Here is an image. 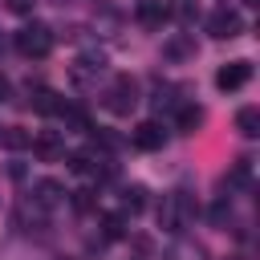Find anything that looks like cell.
<instances>
[{
    "instance_id": "obj_13",
    "label": "cell",
    "mask_w": 260,
    "mask_h": 260,
    "mask_svg": "<svg viewBox=\"0 0 260 260\" xmlns=\"http://www.w3.org/2000/svg\"><path fill=\"white\" fill-rule=\"evenodd\" d=\"M175 126H179L183 134H195V130L203 126V110H199V106H179V110H175Z\"/></svg>"
},
{
    "instance_id": "obj_23",
    "label": "cell",
    "mask_w": 260,
    "mask_h": 260,
    "mask_svg": "<svg viewBox=\"0 0 260 260\" xmlns=\"http://www.w3.org/2000/svg\"><path fill=\"white\" fill-rule=\"evenodd\" d=\"M228 260H248V256H228Z\"/></svg>"
},
{
    "instance_id": "obj_8",
    "label": "cell",
    "mask_w": 260,
    "mask_h": 260,
    "mask_svg": "<svg viewBox=\"0 0 260 260\" xmlns=\"http://www.w3.org/2000/svg\"><path fill=\"white\" fill-rule=\"evenodd\" d=\"M32 154L41 162H57V158H65V138L61 134H41V138H32Z\"/></svg>"
},
{
    "instance_id": "obj_11",
    "label": "cell",
    "mask_w": 260,
    "mask_h": 260,
    "mask_svg": "<svg viewBox=\"0 0 260 260\" xmlns=\"http://www.w3.org/2000/svg\"><path fill=\"white\" fill-rule=\"evenodd\" d=\"M162 260H207V248L195 244V240H175V244L167 248Z\"/></svg>"
},
{
    "instance_id": "obj_24",
    "label": "cell",
    "mask_w": 260,
    "mask_h": 260,
    "mask_svg": "<svg viewBox=\"0 0 260 260\" xmlns=\"http://www.w3.org/2000/svg\"><path fill=\"white\" fill-rule=\"evenodd\" d=\"M248 4H260V0H248Z\"/></svg>"
},
{
    "instance_id": "obj_17",
    "label": "cell",
    "mask_w": 260,
    "mask_h": 260,
    "mask_svg": "<svg viewBox=\"0 0 260 260\" xmlns=\"http://www.w3.org/2000/svg\"><path fill=\"white\" fill-rule=\"evenodd\" d=\"M102 228H106V240H118L126 232V215L122 211H110V215H102Z\"/></svg>"
},
{
    "instance_id": "obj_9",
    "label": "cell",
    "mask_w": 260,
    "mask_h": 260,
    "mask_svg": "<svg viewBox=\"0 0 260 260\" xmlns=\"http://www.w3.org/2000/svg\"><path fill=\"white\" fill-rule=\"evenodd\" d=\"M32 199H37L41 207H57V203L65 199V187H61L57 179H37V183H32Z\"/></svg>"
},
{
    "instance_id": "obj_20",
    "label": "cell",
    "mask_w": 260,
    "mask_h": 260,
    "mask_svg": "<svg viewBox=\"0 0 260 260\" xmlns=\"http://www.w3.org/2000/svg\"><path fill=\"white\" fill-rule=\"evenodd\" d=\"M228 215H232V203H223V199H219V203L211 207V223H219V228H223V223H228Z\"/></svg>"
},
{
    "instance_id": "obj_25",
    "label": "cell",
    "mask_w": 260,
    "mask_h": 260,
    "mask_svg": "<svg viewBox=\"0 0 260 260\" xmlns=\"http://www.w3.org/2000/svg\"><path fill=\"white\" fill-rule=\"evenodd\" d=\"M0 49H4V41H0Z\"/></svg>"
},
{
    "instance_id": "obj_5",
    "label": "cell",
    "mask_w": 260,
    "mask_h": 260,
    "mask_svg": "<svg viewBox=\"0 0 260 260\" xmlns=\"http://www.w3.org/2000/svg\"><path fill=\"white\" fill-rule=\"evenodd\" d=\"M207 32H211L215 41H232V37L244 32V16H240L236 8H215V12L207 16Z\"/></svg>"
},
{
    "instance_id": "obj_1",
    "label": "cell",
    "mask_w": 260,
    "mask_h": 260,
    "mask_svg": "<svg viewBox=\"0 0 260 260\" xmlns=\"http://www.w3.org/2000/svg\"><path fill=\"white\" fill-rule=\"evenodd\" d=\"M191 215H195V203H191L187 191H167L162 195V203H158V228L162 232H183L191 223Z\"/></svg>"
},
{
    "instance_id": "obj_10",
    "label": "cell",
    "mask_w": 260,
    "mask_h": 260,
    "mask_svg": "<svg viewBox=\"0 0 260 260\" xmlns=\"http://www.w3.org/2000/svg\"><path fill=\"white\" fill-rule=\"evenodd\" d=\"M162 20H167V4L162 0H142L138 4V24L142 28H162Z\"/></svg>"
},
{
    "instance_id": "obj_21",
    "label": "cell",
    "mask_w": 260,
    "mask_h": 260,
    "mask_svg": "<svg viewBox=\"0 0 260 260\" xmlns=\"http://www.w3.org/2000/svg\"><path fill=\"white\" fill-rule=\"evenodd\" d=\"M32 4H37V0H8V8H12V12H28Z\"/></svg>"
},
{
    "instance_id": "obj_16",
    "label": "cell",
    "mask_w": 260,
    "mask_h": 260,
    "mask_svg": "<svg viewBox=\"0 0 260 260\" xmlns=\"http://www.w3.org/2000/svg\"><path fill=\"white\" fill-rule=\"evenodd\" d=\"M142 207H146V187H138V183H134V187H126V191H122V211L138 215Z\"/></svg>"
},
{
    "instance_id": "obj_7",
    "label": "cell",
    "mask_w": 260,
    "mask_h": 260,
    "mask_svg": "<svg viewBox=\"0 0 260 260\" xmlns=\"http://www.w3.org/2000/svg\"><path fill=\"white\" fill-rule=\"evenodd\" d=\"M130 142H134L138 150H162V142H167V130H162V126L150 118V122H138V126H134Z\"/></svg>"
},
{
    "instance_id": "obj_6",
    "label": "cell",
    "mask_w": 260,
    "mask_h": 260,
    "mask_svg": "<svg viewBox=\"0 0 260 260\" xmlns=\"http://www.w3.org/2000/svg\"><path fill=\"white\" fill-rule=\"evenodd\" d=\"M248 81H252V61H228V65H219V73H215V85H219L223 93L244 89Z\"/></svg>"
},
{
    "instance_id": "obj_4",
    "label": "cell",
    "mask_w": 260,
    "mask_h": 260,
    "mask_svg": "<svg viewBox=\"0 0 260 260\" xmlns=\"http://www.w3.org/2000/svg\"><path fill=\"white\" fill-rule=\"evenodd\" d=\"M102 73H106L102 53H81V57L69 65V81H73L77 89H93V85L102 81Z\"/></svg>"
},
{
    "instance_id": "obj_14",
    "label": "cell",
    "mask_w": 260,
    "mask_h": 260,
    "mask_svg": "<svg viewBox=\"0 0 260 260\" xmlns=\"http://www.w3.org/2000/svg\"><path fill=\"white\" fill-rule=\"evenodd\" d=\"M236 130H240L244 138H256V134H260V110H256V106H244V110L236 114Z\"/></svg>"
},
{
    "instance_id": "obj_19",
    "label": "cell",
    "mask_w": 260,
    "mask_h": 260,
    "mask_svg": "<svg viewBox=\"0 0 260 260\" xmlns=\"http://www.w3.org/2000/svg\"><path fill=\"white\" fill-rule=\"evenodd\" d=\"M73 207H77V211H89V207H93V191H89V187L73 191Z\"/></svg>"
},
{
    "instance_id": "obj_22",
    "label": "cell",
    "mask_w": 260,
    "mask_h": 260,
    "mask_svg": "<svg viewBox=\"0 0 260 260\" xmlns=\"http://www.w3.org/2000/svg\"><path fill=\"white\" fill-rule=\"evenodd\" d=\"M8 93H12V85H8V77L0 73V102H8Z\"/></svg>"
},
{
    "instance_id": "obj_18",
    "label": "cell",
    "mask_w": 260,
    "mask_h": 260,
    "mask_svg": "<svg viewBox=\"0 0 260 260\" xmlns=\"http://www.w3.org/2000/svg\"><path fill=\"white\" fill-rule=\"evenodd\" d=\"M191 49H195V45H191L187 37H171V41L162 45V53H167V57H187Z\"/></svg>"
},
{
    "instance_id": "obj_2",
    "label": "cell",
    "mask_w": 260,
    "mask_h": 260,
    "mask_svg": "<svg viewBox=\"0 0 260 260\" xmlns=\"http://www.w3.org/2000/svg\"><path fill=\"white\" fill-rule=\"evenodd\" d=\"M12 45H16L20 57H49V49H53V28L32 20V24H24V28L12 37Z\"/></svg>"
},
{
    "instance_id": "obj_12",
    "label": "cell",
    "mask_w": 260,
    "mask_h": 260,
    "mask_svg": "<svg viewBox=\"0 0 260 260\" xmlns=\"http://www.w3.org/2000/svg\"><path fill=\"white\" fill-rule=\"evenodd\" d=\"M0 146L4 150H28L32 146V134L24 126H0Z\"/></svg>"
},
{
    "instance_id": "obj_15",
    "label": "cell",
    "mask_w": 260,
    "mask_h": 260,
    "mask_svg": "<svg viewBox=\"0 0 260 260\" xmlns=\"http://www.w3.org/2000/svg\"><path fill=\"white\" fill-rule=\"evenodd\" d=\"M32 110H37V114H61L65 102H61L53 89H37V93H32Z\"/></svg>"
},
{
    "instance_id": "obj_3",
    "label": "cell",
    "mask_w": 260,
    "mask_h": 260,
    "mask_svg": "<svg viewBox=\"0 0 260 260\" xmlns=\"http://www.w3.org/2000/svg\"><path fill=\"white\" fill-rule=\"evenodd\" d=\"M134 106H138V81L130 73L110 77V85H106V110L110 114H130Z\"/></svg>"
}]
</instances>
